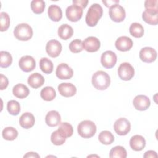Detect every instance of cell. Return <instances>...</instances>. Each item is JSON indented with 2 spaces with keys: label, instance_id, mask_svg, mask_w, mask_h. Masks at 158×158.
Masks as SVG:
<instances>
[{
  "label": "cell",
  "instance_id": "6da1fadb",
  "mask_svg": "<svg viewBox=\"0 0 158 158\" xmlns=\"http://www.w3.org/2000/svg\"><path fill=\"white\" fill-rule=\"evenodd\" d=\"M92 85L97 89L104 90L110 84V78L106 72L99 70L95 72L92 76Z\"/></svg>",
  "mask_w": 158,
  "mask_h": 158
},
{
  "label": "cell",
  "instance_id": "7a4b0ae2",
  "mask_svg": "<svg viewBox=\"0 0 158 158\" xmlns=\"http://www.w3.org/2000/svg\"><path fill=\"white\" fill-rule=\"evenodd\" d=\"M103 10L101 6L97 3L93 4L88 10L86 15V23L89 27L95 26L102 15Z\"/></svg>",
  "mask_w": 158,
  "mask_h": 158
},
{
  "label": "cell",
  "instance_id": "3957f363",
  "mask_svg": "<svg viewBox=\"0 0 158 158\" xmlns=\"http://www.w3.org/2000/svg\"><path fill=\"white\" fill-rule=\"evenodd\" d=\"M78 133L84 138L93 137L96 132V126L95 123L88 120L81 121L77 127Z\"/></svg>",
  "mask_w": 158,
  "mask_h": 158
},
{
  "label": "cell",
  "instance_id": "277c9868",
  "mask_svg": "<svg viewBox=\"0 0 158 158\" xmlns=\"http://www.w3.org/2000/svg\"><path fill=\"white\" fill-rule=\"evenodd\" d=\"M14 35L20 41H28L32 38L33 29L27 23H20L15 27Z\"/></svg>",
  "mask_w": 158,
  "mask_h": 158
},
{
  "label": "cell",
  "instance_id": "5b68a950",
  "mask_svg": "<svg viewBox=\"0 0 158 158\" xmlns=\"http://www.w3.org/2000/svg\"><path fill=\"white\" fill-rule=\"evenodd\" d=\"M109 14L111 20L115 22L123 21L126 16L124 8L118 4H115L110 7Z\"/></svg>",
  "mask_w": 158,
  "mask_h": 158
},
{
  "label": "cell",
  "instance_id": "8992f818",
  "mask_svg": "<svg viewBox=\"0 0 158 158\" xmlns=\"http://www.w3.org/2000/svg\"><path fill=\"white\" fill-rule=\"evenodd\" d=\"M118 75L120 79L128 81L133 77L135 75V70L130 63L123 62L118 67Z\"/></svg>",
  "mask_w": 158,
  "mask_h": 158
},
{
  "label": "cell",
  "instance_id": "52a82bcc",
  "mask_svg": "<svg viewBox=\"0 0 158 158\" xmlns=\"http://www.w3.org/2000/svg\"><path fill=\"white\" fill-rule=\"evenodd\" d=\"M115 131L118 135H126L130 130V122L125 118H120L117 119L114 125Z\"/></svg>",
  "mask_w": 158,
  "mask_h": 158
},
{
  "label": "cell",
  "instance_id": "ba28073f",
  "mask_svg": "<svg viewBox=\"0 0 158 158\" xmlns=\"http://www.w3.org/2000/svg\"><path fill=\"white\" fill-rule=\"evenodd\" d=\"M67 18L71 22H77L82 17L83 9L80 6L73 4L67 7L65 10Z\"/></svg>",
  "mask_w": 158,
  "mask_h": 158
},
{
  "label": "cell",
  "instance_id": "9c48e42d",
  "mask_svg": "<svg viewBox=\"0 0 158 158\" xmlns=\"http://www.w3.org/2000/svg\"><path fill=\"white\" fill-rule=\"evenodd\" d=\"M117 56L112 51H106L104 52L101 57V63L102 65L106 69L112 68L117 62Z\"/></svg>",
  "mask_w": 158,
  "mask_h": 158
},
{
  "label": "cell",
  "instance_id": "30bf717a",
  "mask_svg": "<svg viewBox=\"0 0 158 158\" xmlns=\"http://www.w3.org/2000/svg\"><path fill=\"white\" fill-rule=\"evenodd\" d=\"M62 49L61 43L56 40H49L46 45V51L51 57H58L62 51Z\"/></svg>",
  "mask_w": 158,
  "mask_h": 158
},
{
  "label": "cell",
  "instance_id": "8fae6325",
  "mask_svg": "<svg viewBox=\"0 0 158 158\" xmlns=\"http://www.w3.org/2000/svg\"><path fill=\"white\" fill-rule=\"evenodd\" d=\"M19 65L22 71L25 72H30L35 69L36 67V62L32 56L26 55L22 56L20 59Z\"/></svg>",
  "mask_w": 158,
  "mask_h": 158
},
{
  "label": "cell",
  "instance_id": "7c38bea8",
  "mask_svg": "<svg viewBox=\"0 0 158 158\" xmlns=\"http://www.w3.org/2000/svg\"><path fill=\"white\" fill-rule=\"evenodd\" d=\"M56 75L59 79L68 80L73 77V72L72 69L67 64L61 63L57 67Z\"/></svg>",
  "mask_w": 158,
  "mask_h": 158
},
{
  "label": "cell",
  "instance_id": "4fadbf2b",
  "mask_svg": "<svg viewBox=\"0 0 158 158\" xmlns=\"http://www.w3.org/2000/svg\"><path fill=\"white\" fill-rule=\"evenodd\" d=\"M139 58L144 62L151 63L156 59L157 52L151 47H144L139 51Z\"/></svg>",
  "mask_w": 158,
  "mask_h": 158
},
{
  "label": "cell",
  "instance_id": "5bb4252c",
  "mask_svg": "<svg viewBox=\"0 0 158 158\" xmlns=\"http://www.w3.org/2000/svg\"><path fill=\"white\" fill-rule=\"evenodd\" d=\"M83 49L89 52H96L101 46L100 41L94 36H89L83 41Z\"/></svg>",
  "mask_w": 158,
  "mask_h": 158
},
{
  "label": "cell",
  "instance_id": "9a60e30c",
  "mask_svg": "<svg viewBox=\"0 0 158 158\" xmlns=\"http://www.w3.org/2000/svg\"><path fill=\"white\" fill-rule=\"evenodd\" d=\"M133 104L136 109L143 111L148 109L150 106L151 102L148 97L145 95L139 94L135 97L133 101Z\"/></svg>",
  "mask_w": 158,
  "mask_h": 158
},
{
  "label": "cell",
  "instance_id": "2e32d148",
  "mask_svg": "<svg viewBox=\"0 0 158 158\" xmlns=\"http://www.w3.org/2000/svg\"><path fill=\"white\" fill-rule=\"evenodd\" d=\"M59 93L64 97H72L77 93L75 86L70 83H62L58 86Z\"/></svg>",
  "mask_w": 158,
  "mask_h": 158
},
{
  "label": "cell",
  "instance_id": "e0dca14e",
  "mask_svg": "<svg viewBox=\"0 0 158 158\" xmlns=\"http://www.w3.org/2000/svg\"><path fill=\"white\" fill-rule=\"evenodd\" d=\"M133 43L131 38L128 36H123L117 39L115 45L116 48L120 51H129L133 46Z\"/></svg>",
  "mask_w": 158,
  "mask_h": 158
},
{
  "label": "cell",
  "instance_id": "ac0fdd59",
  "mask_svg": "<svg viewBox=\"0 0 158 158\" xmlns=\"http://www.w3.org/2000/svg\"><path fill=\"white\" fill-rule=\"evenodd\" d=\"M130 146L135 151L143 150L146 146V140L143 136L138 135H134L130 138Z\"/></svg>",
  "mask_w": 158,
  "mask_h": 158
},
{
  "label": "cell",
  "instance_id": "d6986e66",
  "mask_svg": "<svg viewBox=\"0 0 158 158\" xmlns=\"http://www.w3.org/2000/svg\"><path fill=\"white\" fill-rule=\"evenodd\" d=\"M61 121L60 114L56 110H51L48 112L45 117L46 123L51 127L57 126Z\"/></svg>",
  "mask_w": 158,
  "mask_h": 158
},
{
  "label": "cell",
  "instance_id": "ffe728a7",
  "mask_svg": "<svg viewBox=\"0 0 158 158\" xmlns=\"http://www.w3.org/2000/svg\"><path fill=\"white\" fill-rule=\"evenodd\" d=\"M35 122L34 115L30 112L23 113L19 118L20 125L25 129L31 128Z\"/></svg>",
  "mask_w": 158,
  "mask_h": 158
},
{
  "label": "cell",
  "instance_id": "44dd1931",
  "mask_svg": "<svg viewBox=\"0 0 158 158\" xmlns=\"http://www.w3.org/2000/svg\"><path fill=\"white\" fill-rule=\"evenodd\" d=\"M28 84L33 88L41 87L44 83V78L43 75L39 73H33L28 78Z\"/></svg>",
  "mask_w": 158,
  "mask_h": 158
},
{
  "label": "cell",
  "instance_id": "7402d4cb",
  "mask_svg": "<svg viewBox=\"0 0 158 158\" xmlns=\"http://www.w3.org/2000/svg\"><path fill=\"white\" fill-rule=\"evenodd\" d=\"M48 14L49 19L54 22H59L62 17L61 8L56 4L49 6L48 9Z\"/></svg>",
  "mask_w": 158,
  "mask_h": 158
},
{
  "label": "cell",
  "instance_id": "603a6c76",
  "mask_svg": "<svg viewBox=\"0 0 158 158\" xmlns=\"http://www.w3.org/2000/svg\"><path fill=\"white\" fill-rule=\"evenodd\" d=\"M12 93L16 98L23 99L28 96L30 90L26 85L22 83H19L13 87Z\"/></svg>",
  "mask_w": 158,
  "mask_h": 158
},
{
  "label": "cell",
  "instance_id": "cb8c5ba5",
  "mask_svg": "<svg viewBox=\"0 0 158 158\" xmlns=\"http://www.w3.org/2000/svg\"><path fill=\"white\" fill-rule=\"evenodd\" d=\"M73 34L72 27L68 24H62L58 28V35L63 40H67Z\"/></svg>",
  "mask_w": 158,
  "mask_h": 158
},
{
  "label": "cell",
  "instance_id": "d4e9b609",
  "mask_svg": "<svg viewBox=\"0 0 158 158\" xmlns=\"http://www.w3.org/2000/svg\"><path fill=\"white\" fill-rule=\"evenodd\" d=\"M142 18L143 20L147 23L156 25L158 23V12L149 11L145 10L143 12Z\"/></svg>",
  "mask_w": 158,
  "mask_h": 158
},
{
  "label": "cell",
  "instance_id": "484cf974",
  "mask_svg": "<svg viewBox=\"0 0 158 158\" xmlns=\"http://www.w3.org/2000/svg\"><path fill=\"white\" fill-rule=\"evenodd\" d=\"M39 65L41 71L46 74H49L53 71V63L47 57L41 58L40 60Z\"/></svg>",
  "mask_w": 158,
  "mask_h": 158
},
{
  "label": "cell",
  "instance_id": "4316f807",
  "mask_svg": "<svg viewBox=\"0 0 158 158\" xmlns=\"http://www.w3.org/2000/svg\"><path fill=\"white\" fill-rule=\"evenodd\" d=\"M40 96L43 100L50 101L56 98V93L52 87L46 86L41 89L40 92Z\"/></svg>",
  "mask_w": 158,
  "mask_h": 158
},
{
  "label": "cell",
  "instance_id": "83f0119b",
  "mask_svg": "<svg viewBox=\"0 0 158 158\" xmlns=\"http://www.w3.org/2000/svg\"><path fill=\"white\" fill-rule=\"evenodd\" d=\"M129 31L131 36L135 38H141L144 35V28L141 24L134 22L130 26Z\"/></svg>",
  "mask_w": 158,
  "mask_h": 158
},
{
  "label": "cell",
  "instance_id": "f1b7e54d",
  "mask_svg": "<svg viewBox=\"0 0 158 158\" xmlns=\"http://www.w3.org/2000/svg\"><path fill=\"white\" fill-rule=\"evenodd\" d=\"M98 139L101 143L105 145H109L114 142V136L110 131L104 130L99 133L98 136Z\"/></svg>",
  "mask_w": 158,
  "mask_h": 158
},
{
  "label": "cell",
  "instance_id": "f546056e",
  "mask_svg": "<svg viewBox=\"0 0 158 158\" xmlns=\"http://www.w3.org/2000/svg\"><path fill=\"white\" fill-rule=\"evenodd\" d=\"M127 156L126 149L121 146H117L111 149L109 153L110 158H126Z\"/></svg>",
  "mask_w": 158,
  "mask_h": 158
},
{
  "label": "cell",
  "instance_id": "4dcf8cb0",
  "mask_svg": "<svg viewBox=\"0 0 158 158\" xmlns=\"http://www.w3.org/2000/svg\"><path fill=\"white\" fill-rule=\"evenodd\" d=\"M2 136L4 139L8 141L14 140L18 136L17 130L12 127H6L2 132Z\"/></svg>",
  "mask_w": 158,
  "mask_h": 158
},
{
  "label": "cell",
  "instance_id": "1f68e13d",
  "mask_svg": "<svg viewBox=\"0 0 158 158\" xmlns=\"http://www.w3.org/2000/svg\"><path fill=\"white\" fill-rule=\"evenodd\" d=\"M57 130L65 138L70 137L73 133V127L67 122L60 123L59 128Z\"/></svg>",
  "mask_w": 158,
  "mask_h": 158
},
{
  "label": "cell",
  "instance_id": "d6a6232c",
  "mask_svg": "<svg viewBox=\"0 0 158 158\" xmlns=\"http://www.w3.org/2000/svg\"><path fill=\"white\" fill-rule=\"evenodd\" d=\"M0 56H1V62H0L1 67L7 68L12 64V57L9 52L2 51L0 52Z\"/></svg>",
  "mask_w": 158,
  "mask_h": 158
},
{
  "label": "cell",
  "instance_id": "836d02e7",
  "mask_svg": "<svg viewBox=\"0 0 158 158\" xmlns=\"http://www.w3.org/2000/svg\"><path fill=\"white\" fill-rule=\"evenodd\" d=\"M31 9L36 14L43 12L45 8V2L43 0H33L31 2Z\"/></svg>",
  "mask_w": 158,
  "mask_h": 158
},
{
  "label": "cell",
  "instance_id": "e575fe53",
  "mask_svg": "<svg viewBox=\"0 0 158 158\" xmlns=\"http://www.w3.org/2000/svg\"><path fill=\"white\" fill-rule=\"evenodd\" d=\"M7 109L12 115H17L20 111V104L15 100H10L7 104Z\"/></svg>",
  "mask_w": 158,
  "mask_h": 158
},
{
  "label": "cell",
  "instance_id": "d590c367",
  "mask_svg": "<svg viewBox=\"0 0 158 158\" xmlns=\"http://www.w3.org/2000/svg\"><path fill=\"white\" fill-rule=\"evenodd\" d=\"M66 138L59 132L58 130L52 132L51 136V141L52 144L56 146L63 144L65 142Z\"/></svg>",
  "mask_w": 158,
  "mask_h": 158
},
{
  "label": "cell",
  "instance_id": "8d00e7d4",
  "mask_svg": "<svg viewBox=\"0 0 158 158\" xmlns=\"http://www.w3.org/2000/svg\"><path fill=\"white\" fill-rule=\"evenodd\" d=\"M1 20V31H6L10 25V17L7 13L5 12H2L0 14Z\"/></svg>",
  "mask_w": 158,
  "mask_h": 158
},
{
  "label": "cell",
  "instance_id": "74e56055",
  "mask_svg": "<svg viewBox=\"0 0 158 158\" xmlns=\"http://www.w3.org/2000/svg\"><path fill=\"white\" fill-rule=\"evenodd\" d=\"M69 49L73 53H78L83 51V42L81 40L76 39L73 40L69 44Z\"/></svg>",
  "mask_w": 158,
  "mask_h": 158
},
{
  "label": "cell",
  "instance_id": "f35d334b",
  "mask_svg": "<svg viewBox=\"0 0 158 158\" xmlns=\"http://www.w3.org/2000/svg\"><path fill=\"white\" fill-rule=\"evenodd\" d=\"M157 0H146L144 2V7L146 10L158 12Z\"/></svg>",
  "mask_w": 158,
  "mask_h": 158
},
{
  "label": "cell",
  "instance_id": "ab89813d",
  "mask_svg": "<svg viewBox=\"0 0 158 158\" xmlns=\"http://www.w3.org/2000/svg\"><path fill=\"white\" fill-rule=\"evenodd\" d=\"M1 77V86H0V89L1 90H3L4 89H6L9 84V81L7 78L4 76L2 74L0 75Z\"/></svg>",
  "mask_w": 158,
  "mask_h": 158
},
{
  "label": "cell",
  "instance_id": "60d3db41",
  "mask_svg": "<svg viewBox=\"0 0 158 158\" xmlns=\"http://www.w3.org/2000/svg\"><path fill=\"white\" fill-rule=\"evenodd\" d=\"M72 2L73 4L80 6L82 9L85 8L88 3V0H73Z\"/></svg>",
  "mask_w": 158,
  "mask_h": 158
},
{
  "label": "cell",
  "instance_id": "b9f144b4",
  "mask_svg": "<svg viewBox=\"0 0 158 158\" xmlns=\"http://www.w3.org/2000/svg\"><path fill=\"white\" fill-rule=\"evenodd\" d=\"M143 157L144 158H149V157H151V158H157V154L156 153V151H152V150H149V151H146Z\"/></svg>",
  "mask_w": 158,
  "mask_h": 158
},
{
  "label": "cell",
  "instance_id": "7bdbcfd3",
  "mask_svg": "<svg viewBox=\"0 0 158 158\" xmlns=\"http://www.w3.org/2000/svg\"><path fill=\"white\" fill-rule=\"evenodd\" d=\"M102 2L105 4V6L107 7H111L112 5L115 4H118L119 1L118 0H109V1H102Z\"/></svg>",
  "mask_w": 158,
  "mask_h": 158
},
{
  "label": "cell",
  "instance_id": "ee69618b",
  "mask_svg": "<svg viewBox=\"0 0 158 158\" xmlns=\"http://www.w3.org/2000/svg\"><path fill=\"white\" fill-rule=\"evenodd\" d=\"M23 157H40V156L36 152H29L24 155Z\"/></svg>",
  "mask_w": 158,
  "mask_h": 158
}]
</instances>
